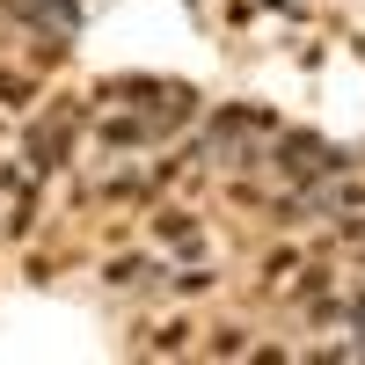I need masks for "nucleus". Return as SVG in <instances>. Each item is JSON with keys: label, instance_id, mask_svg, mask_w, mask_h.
<instances>
[{"label": "nucleus", "instance_id": "obj_1", "mask_svg": "<svg viewBox=\"0 0 365 365\" xmlns=\"http://www.w3.org/2000/svg\"><path fill=\"white\" fill-rule=\"evenodd\" d=\"M278 168L285 175H329V168H344V154H329L322 139H278Z\"/></svg>", "mask_w": 365, "mask_h": 365}]
</instances>
